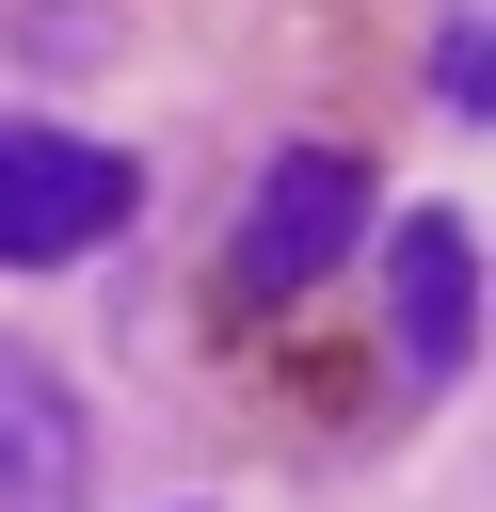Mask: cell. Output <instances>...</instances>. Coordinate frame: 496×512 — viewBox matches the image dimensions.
<instances>
[{
  "mask_svg": "<svg viewBox=\"0 0 496 512\" xmlns=\"http://www.w3.org/2000/svg\"><path fill=\"white\" fill-rule=\"evenodd\" d=\"M336 256H368V160H352V144H288V160L256 176V208H240L224 288H240V304H304Z\"/></svg>",
  "mask_w": 496,
  "mask_h": 512,
  "instance_id": "1",
  "label": "cell"
},
{
  "mask_svg": "<svg viewBox=\"0 0 496 512\" xmlns=\"http://www.w3.org/2000/svg\"><path fill=\"white\" fill-rule=\"evenodd\" d=\"M112 224H128V160L80 144V128H16L0 112V272H64Z\"/></svg>",
  "mask_w": 496,
  "mask_h": 512,
  "instance_id": "2",
  "label": "cell"
},
{
  "mask_svg": "<svg viewBox=\"0 0 496 512\" xmlns=\"http://www.w3.org/2000/svg\"><path fill=\"white\" fill-rule=\"evenodd\" d=\"M384 288H400V368L416 384H464V352H480V224L464 208H400Z\"/></svg>",
  "mask_w": 496,
  "mask_h": 512,
  "instance_id": "3",
  "label": "cell"
},
{
  "mask_svg": "<svg viewBox=\"0 0 496 512\" xmlns=\"http://www.w3.org/2000/svg\"><path fill=\"white\" fill-rule=\"evenodd\" d=\"M0 512H80V400L0 352Z\"/></svg>",
  "mask_w": 496,
  "mask_h": 512,
  "instance_id": "4",
  "label": "cell"
}]
</instances>
